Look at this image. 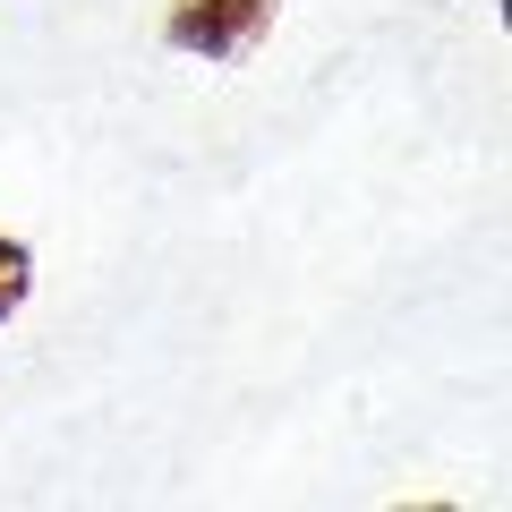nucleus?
Listing matches in <instances>:
<instances>
[{"mask_svg": "<svg viewBox=\"0 0 512 512\" xmlns=\"http://www.w3.org/2000/svg\"><path fill=\"white\" fill-rule=\"evenodd\" d=\"M265 26H274V0H171L163 43L188 60H239L265 43Z\"/></svg>", "mask_w": 512, "mask_h": 512, "instance_id": "f257e3e1", "label": "nucleus"}, {"mask_svg": "<svg viewBox=\"0 0 512 512\" xmlns=\"http://www.w3.org/2000/svg\"><path fill=\"white\" fill-rule=\"evenodd\" d=\"M35 299V248L26 239H0V325Z\"/></svg>", "mask_w": 512, "mask_h": 512, "instance_id": "f03ea898", "label": "nucleus"}]
</instances>
